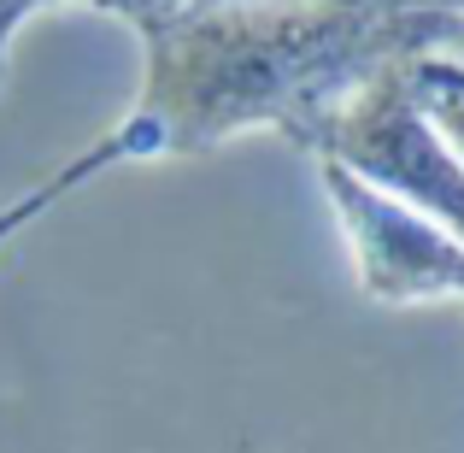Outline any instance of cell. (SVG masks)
<instances>
[{"label":"cell","instance_id":"cell-1","mask_svg":"<svg viewBox=\"0 0 464 453\" xmlns=\"http://www.w3.org/2000/svg\"><path fill=\"white\" fill-rule=\"evenodd\" d=\"M447 18L406 0H224L148 35L141 113L165 153H212L247 130L317 136L329 113L388 59L435 47Z\"/></svg>","mask_w":464,"mask_h":453},{"label":"cell","instance_id":"cell-3","mask_svg":"<svg viewBox=\"0 0 464 453\" xmlns=\"http://www.w3.org/2000/svg\"><path fill=\"white\" fill-rule=\"evenodd\" d=\"M329 206H335L341 241H347L359 295L376 306H435L464 300V241L435 218L388 201L382 189L359 182L335 159H317Z\"/></svg>","mask_w":464,"mask_h":453},{"label":"cell","instance_id":"cell-7","mask_svg":"<svg viewBox=\"0 0 464 453\" xmlns=\"http://www.w3.org/2000/svg\"><path fill=\"white\" fill-rule=\"evenodd\" d=\"M35 6H89V0H35Z\"/></svg>","mask_w":464,"mask_h":453},{"label":"cell","instance_id":"cell-4","mask_svg":"<svg viewBox=\"0 0 464 453\" xmlns=\"http://www.w3.org/2000/svg\"><path fill=\"white\" fill-rule=\"evenodd\" d=\"M136 159H165V136H159V124L141 113V106H130V113L118 118L112 130H101L89 148L71 153L65 165L53 171V177L30 182L24 194H12V201L0 206V253H6L30 224H42V218L53 212L59 201H65V194H77V189H89V182H101L106 171H118V165H136Z\"/></svg>","mask_w":464,"mask_h":453},{"label":"cell","instance_id":"cell-6","mask_svg":"<svg viewBox=\"0 0 464 453\" xmlns=\"http://www.w3.org/2000/svg\"><path fill=\"white\" fill-rule=\"evenodd\" d=\"M89 6L106 12V18H118V24H130V30L148 42V35L170 30V24H177L182 12L194 6V0H89Z\"/></svg>","mask_w":464,"mask_h":453},{"label":"cell","instance_id":"cell-2","mask_svg":"<svg viewBox=\"0 0 464 453\" xmlns=\"http://www.w3.org/2000/svg\"><path fill=\"white\" fill-rule=\"evenodd\" d=\"M312 159H335L359 182L435 218L441 230H453L464 241V159L435 130V118L418 106V94L406 83V59H388L382 71H371L317 124Z\"/></svg>","mask_w":464,"mask_h":453},{"label":"cell","instance_id":"cell-8","mask_svg":"<svg viewBox=\"0 0 464 453\" xmlns=\"http://www.w3.org/2000/svg\"><path fill=\"white\" fill-rule=\"evenodd\" d=\"M194 6H224V0H194ZM194 6H188V12H194Z\"/></svg>","mask_w":464,"mask_h":453},{"label":"cell","instance_id":"cell-5","mask_svg":"<svg viewBox=\"0 0 464 453\" xmlns=\"http://www.w3.org/2000/svg\"><path fill=\"white\" fill-rule=\"evenodd\" d=\"M406 83L418 106L435 118V130L464 159V59H453L447 47H418V54H406Z\"/></svg>","mask_w":464,"mask_h":453}]
</instances>
